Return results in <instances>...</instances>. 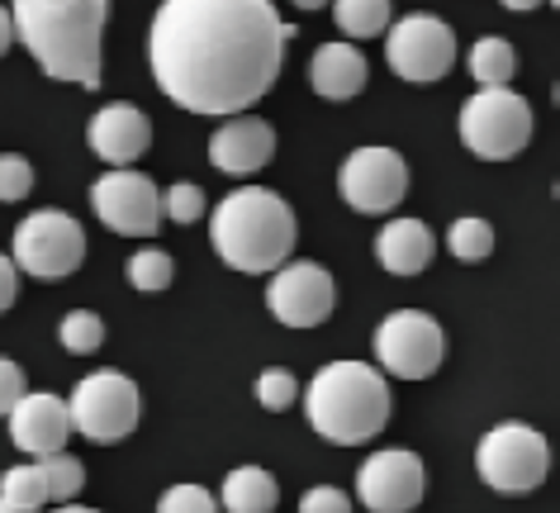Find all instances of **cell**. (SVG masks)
<instances>
[{
  "label": "cell",
  "mask_w": 560,
  "mask_h": 513,
  "mask_svg": "<svg viewBox=\"0 0 560 513\" xmlns=\"http://www.w3.org/2000/svg\"><path fill=\"white\" fill-rule=\"evenodd\" d=\"M295 24L271 0H162L148 58L166 101L190 115H243L276 86Z\"/></svg>",
  "instance_id": "cell-1"
},
{
  "label": "cell",
  "mask_w": 560,
  "mask_h": 513,
  "mask_svg": "<svg viewBox=\"0 0 560 513\" xmlns=\"http://www.w3.org/2000/svg\"><path fill=\"white\" fill-rule=\"evenodd\" d=\"M105 20L109 0H10L15 38H24L34 62L52 81H72L81 91L101 86Z\"/></svg>",
  "instance_id": "cell-2"
},
{
  "label": "cell",
  "mask_w": 560,
  "mask_h": 513,
  "mask_svg": "<svg viewBox=\"0 0 560 513\" xmlns=\"http://www.w3.org/2000/svg\"><path fill=\"white\" fill-rule=\"evenodd\" d=\"M295 238V210L266 186H237L214 205V219H209L214 253L247 276H271L276 267H285Z\"/></svg>",
  "instance_id": "cell-3"
},
{
  "label": "cell",
  "mask_w": 560,
  "mask_h": 513,
  "mask_svg": "<svg viewBox=\"0 0 560 513\" xmlns=\"http://www.w3.org/2000/svg\"><path fill=\"white\" fill-rule=\"evenodd\" d=\"M304 413L318 438L357 447L389 423V381L366 362H328L304 385Z\"/></svg>",
  "instance_id": "cell-4"
},
{
  "label": "cell",
  "mask_w": 560,
  "mask_h": 513,
  "mask_svg": "<svg viewBox=\"0 0 560 513\" xmlns=\"http://www.w3.org/2000/svg\"><path fill=\"white\" fill-rule=\"evenodd\" d=\"M460 143L485 162H509L532 143V105L509 86H480L460 105Z\"/></svg>",
  "instance_id": "cell-5"
},
{
  "label": "cell",
  "mask_w": 560,
  "mask_h": 513,
  "mask_svg": "<svg viewBox=\"0 0 560 513\" xmlns=\"http://www.w3.org/2000/svg\"><path fill=\"white\" fill-rule=\"evenodd\" d=\"M475 466H480V480L499 494H532L551 470V447L537 428L527 423H499L480 438V452H475Z\"/></svg>",
  "instance_id": "cell-6"
},
{
  "label": "cell",
  "mask_w": 560,
  "mask_h": 513,
  "mask_svg": "<svg viewBox=\"0 0 560 513\" xmlns=\"http://www.w3.org/2000/svg\"><path fill=\"white\" fill-rule=\"evenodd\" d=\"M15 271L34 276V281H62L86 261V229L67 210H34L15 229Z\"/></svg>",
  "instance_id": "cell-7"
},
{
  "label": "cell",
  "mask_w": 560,
  "mask_h": 513,
  "mask_svg": "<svg viewBox=\"0 0 560 513\" xmlns=\"http://www.w3.org/2000/svg\"><path fill=\"white\" fill-rule=\"evenodd\" d=\"M67 419L91 442H119L143 419V395L119 371H95V376L77 381L72 399H67Z\"/></svg>",
  "instance_id": "cell-8"
},
{
  "label": "cell",
  "mask_w": 560,
  "mask_h": 513,
  "mask_svg": "<svg viewBox=\"0 0 560 513\" xmlns=\"http://www.w3.org/2000/svg\"><path fill=\"white\" fill-rule=\"evenodd\" d=\"M385 62L404 81H442L456 67V30L438 15H404L385 30Z\"/></svg>",
  "instance_id": "cell-9"
},
{
  "label": "cell",
  "mask_w": 560,
  "mask_h": 513,
  "mask_svg": "<svg viewBox=\"0 0 560 513\" xmlns=\"http://www.w3.org/2000/svg\"><path fill=\"white\" fill-rule=\"evenodd\" d=\"M446 357V333L423 310H395L375 328V362L399 381H428Z\"/></svg>",
  "instance_id": "cell-10"
},
{
  "label": "cell",
  "mask_w": 560,
  "mask_h": 513,
  "mask_svg": "<svg viewBox=\"0 0 560 513\" xmlns=\"http://www.w3.org/2000/svg\"><path fill=\"white\" fill-rule=\"evenodd\" d=\"M91 210L119 238H152L162 229V190L133 166H115L91 186Z\"/></svg>",
  "instance_id": "cell-11"
},
{
  "label": "cell",
  "mask_w": 560,
  "mask_h": 513,
  "mask_svg": "<svg viewBox=\"0 0 560 513\" xmlns=\"http://www.w3.org/2000/svg\"><path fill=\"white\" fill-rule=\"evenodd\" d=\"M338 190L357 214H389L409 196V162L395 148H357L338 172Z\"/></svg>",
  "instance_id": "cell-12"
},
{
  "label": "cell",
  "mask_w": 560,
  "mask_h": 513,
  "mask_svg": "<svg viewBox=\"0 0 560 513\" xmlns=\"http://www.w3.org/2000/svg\"><path fill=\"white\" fill-rule=\"evenodd\" d=\"M423 490H428L423 456L404 447L371 452L357 470V499L366 504V513H413L423 504Z\"/></svg>",
  "instance_id": "cell-13"
},
{
  "label": "cell",
  "mask_w": 560,
  "mask_h": 513,
  "mask_svg": "<svg viewBox=\"0 0 560 513\" xmlns=\"http://www.w3.org/2000/svg\"><path fill=\"white\" fill-rule=\"evenodd\" d=\"M266 304H271V314L285 328H318L332 314V304H338V285L314 261H285V267L271 271Z\"/></svg>",
  "instance_id": "cell-14"
},
{
  "label": "cell",
  "mask_w": 560,
  "mask_h": 513,
  "mask_svg": "<svg viewBox=\"0 0 560 513\" xmlns=\"http://www.w3.org/2000/svg\"><path fill=\"white\" fill-rule=\"evenodd\" d=\"M10 419V442L24 452V456H52L67 447V438H72V419H67V405L58 395H30L24 390L15 399V409L5 413Z\"/></svg>",
  "instance_id": "cell-15"
},
{
  "label": "cell",
  "mask_w": 560,
  "mask_h": 513,
  "mask_svg": "<svg viewBox=\"0 0 560 513\" xmlns=\"http://www.w3.org/2000/svg\"><path fill=\"white\" fill-rule=\"evenodd\" d=\"M276 158V129L257 115H229L209 138V162L229 176H252Z\"/></svg>",
  "instance_id": "cell-16"
},
{
  "label": "cell",
  "mask_w": 560,
  "mask_h": 513,
  "mask_svg": "<svg viewBox=\"0 0 560 513\" xmlns=\"http://www.w3.org/2000/svg\"><path fill=\"white\" fill-rule=\"evenodd\" d=\"M86 143L101 162L129 166L152 148V119L138 105H124V101L105 105V109H95L91 124H86Z\"/></svg>",
  "instance_id": "cell-17"
},
{
  "label": "cell",
  "mask_w": 560,
  "mask_h": 513,
  "mask_svg": "<svg viewBox=\"0 0 560 513\" xmlns=\"http://www.w3.org/2000/svg\"><path fill=\"white\" fill-rule=\"evenodd\" d=\"M310 81L324 101H352V95H361L371 81L366 53L357 44H324L310 62Z\"/></svg>",
  "instance_id": "cell-18"
},
{
  "label": "cell",
  "mask_w": 560,
  "mask_h": 513,
  "mask_svg": "<svg viewBox=\"0 0 560 513\" xmlns=\"http://www.w3.org/2000/svg\"><path fill=\"white\" fill-rule=\"evenodd\" d=\"M432 253H438V238H432V229L423 219H389L381 229V238H375V257H381V267L389 276H418L428 271Z\"/></svg>",
  "instance_id": "cell-19"
},
{
  "label": "cell",
  "mask_w": 560,
  "mask_h": 513,
  "mask_svg": "<svg viewBox=\"0 0 560 513\" xmlns=\"http://www.w3.org/2000/svg\"><path fill=\"white\" fill-rule=\"evenodd\" d=\"M276 504H280V485H276L271 470H261V466L229 470L219 509H229V513H276Z\"/></svg>",
  "instance_id": "cell-20"
},
{
  "label": "cell",
  "mask_w": 560,
  "mask_h": 513,
  "mask_svg": "<svg viewBox=\"0 0 560 513\" xmlns=\"http://www.w3.org/2000/svg\"><path fill=\"white\" fill-rule=\"evenodd\" d=\"M389 0H332V20H338V30L352 38H381L389 30Z\"/></svg>",
  "instance_id": "cell-21"
},
{
  "label": "cell",
  "mask_w": 560,
  "mask_h": 513,
  "mask_svg": "<svg viewBox=\"0 0 560 513\" xmlns=\"http://www.w3.org/2000/svg\"><path fill=\"white\" fill-rule=\"evenodd\" d=\"M466 62H470L475 86H509L517 77V53H513L509 38H480Z\"/></svg>",
  "instance_id": "cell-22"
},
{
  "label": "cell",
  "mask_w": 560,
  "mask_h": 513,
  "mask_svg": "<svg viewBox=\"0 0 560 513\" xmlns=\"http://www.w3.org/2000/svg\"><path fill=\"white\" fill-rule=\"evenodd\" d=\"M38 476H44V485H48V504H72V499L86 490V466L67 452L38 456Z\"/></svg>",
  "instance_id": "cell-23"
},
{
  "label": "cell",
  "mask_w": 560,
  "mask_h": 513,
  "mask_svg": "<svg viewBox=\"0 0 560 513\" xmlns=\"http://www.w3.org/2000/svg\"><path fill=\"white\" fill-rule=\"evenodd\" d=\"M446 247H452L456 261L475 267V261H485L489 253H494V229H489L480 214H466V219L452 224V233H446Z\"/></svg>",
  "instance_id": "cell-24"
},
{
  "label": "cell",
  "mask_w": 560,
  "mask_h": 513,
  "mask_svg": "<svg viewBox=\"0 0 560 513\" xmlns=\"http://www.w3.org/2000/svg\"><path fill=\"white\" fill-rule=\"evenodd\" d=\"M0 499H10V504L20 509H44L48 504V485L38 476V462H24V466H10L5 476H0Z\"/></svg>",
  "instance_id": "cell-25"
},
{
  "label": "cell",
  "mask_w": 560,
  "mask_h": 513,
  "mask_svg": "<svg viewBox=\"0 0 560 513\" xmlns=\"http://www.w3.org/2000/svg\"><path fill=\"white\" fill-rule=\"evenodd\" d=\"M124 276H129L133 290H148V295H158V290L172 285V253H162V247H143V253L129 257V267H124Z\"/></svg>",
  "instance_id": "cell-26"
},
{
  "label": "cell",
  "mask_w": 560,
  "mask_h": 513,
  "mask_svg": "<svg viewBox=\"0 0 560 513\" xmlns=\"http://www.w3.org/2000/svg\"><path fill=\"white\" fill-rule=\"evenodd\" d=\"M58 342L72 357H91L95 348L105 342V324H101V314H91V310H72V314H62V324H58Z\"/></svg>",
  "instance_id": "cell-27"
},
{
  "label": "cell",
  "mask_w": 560,
  "mask_h": 513,
  "mask_svg": "<svg viewBox=\"0 0 560 513\" xmlns=\"http://www.w3.org/2000/svg\"><path fill=\"white\" fill-rule=\"evenodd\" d=\"M205 205L209 200L195 182H176L172 190H162V219H172V224H200Z\"/></svg>",
  "instance_id": "cell-28"
},
{
  "label": "cell",
  "mask_w": 560,
  "mask_h": 513,
  "mask_svg": "<svg viewBox=\"0 0 560 513\" xmlns=\"http://www.w3.org/2000/svg\"><path fill=\"white\" fill-rule=\"evenodd\" d=\"M257 399H261V409L280 413V409H290L300 399V381L290 376V371H280V366H266L257 376Z\"/></svg>",
  "instance_id": "cell-29"
},
{
  "label": "cell",
  "mask_w": 560,
  "mask_h": 513,
  "mask_svg": "<svg viewBox=\"0 0 560 513\" xmlns=\"http://www.w3.org/2000/svg\"><path fill=\"white\" fill-rule=\"evenodd\" d=\"M34 190V166L20 152H0V205H15Z\"/></svg>",
  "instance_id": "cell-30"
},
{
  "label": "cell",
  "mask_w": 560,
  "mask_h": 513,
  "mask_svg": "<svg viewBox=\"0 0 560 513\" xmlns=\"http://www.w3.org/2000/svg\"><path fill=\"white\" fill-rule=\"evenodd\" d=\"M158 513H219V499L205 485H172L158 499Z\"/></svg>",
  "instance_id": "cell-31"
},
{
  "label": "cell",
  "mask_w": 560,
  "mask_h": 513,
  "mask_svg": "<svg viewBox=\"0 0 560 513\" xmlns=\"http://www.w3.org/2000/svg\"><path fill=\"white\" fill-rule=\"evenodd\" d=\"M300 513H352V499L332 485H314L310 494L300 499Z\"/></svg>",
  "instance_id": "cell-32"
},
{
  "label": "cell",
  "mask_w": 560,
  "mask_h": 513,
  "mask_svg": "<svg viewBox=\"0 0 560 513\" xmlns=\"http://www.w3.org/2000/svg\"><path fill=\"white\" fill-rule=\"evenodd\" d=\"M24 395V371L10 362V357H0V419H5L10 409H15V399Z\"/></svg>",
  "instance_id": "cell-33"
},
{
  "label": "cell",
  "mask_w": 560,
  "mask_h": 513,
  "mask_svg": "<svg viewBox=\"0 0 560 513\" xmlns=\"http://www.w3.org/2000/svg\"><path fill=\"white\" fill-rule=\"evenodd\" d=\"M15 290H20V271H15V261L0 253V314L15 304Z\"/></svg>",
  "instance_id": "cell-34"
},
{
  "label": "cell",
  "mask_w": 560,
  "mask_h": 513,
  "mask_svg": "<svg viewBox=\"0 0 560 513\" xmlns=\"http://www.w3.org/2000/svg\"><path fill=\"white\" fill-rule=\"evenodd\" d=\"M10 44H15V24H10V10L0 5V58L10 53Z\"/></svg>",
  "instance_id": "cell-35"
},
{
  "label": "cell",
  "mask_w": 560,
  "mask_h": 513,
  "mask_svg": "<svg viewBox=\"0 0 560 513\" xmlns=\"http://www.w3.org/2000/svg\"><path fill=\"white\" fill-rule=\"evenodd\" d=\"M546 5V0H503V10H513V15H527V10Z\"/></svg>",
  "instance_id": "cell-36"
},
{
  "label": "cell",
  "mask_w": 560,
  "mask_h": 513,
  "mask_svg": "<svg viewBox=\"0 0 560 513\" xmlns=\"http://www.w3.org/2000/svg\"><path fill=\"white\" fill-rule=\"evenodd\" d=\"M300 10H328V0H295Z\"/></svg>",
  "instance_id": "cell-37"
},
{
  "label": "cell",
  "mask_w": 560,
  "mask_h": 513,
  "mask_svg": "<svg viewBox=\"0 0 560 513\" xmlns=\"http://www.w3.org/2000/svg\"><path fill=\"white\" fill-rule=\"evenodd\" d=\"M0 513H34V509H20V504H10V499H0Z\"/></svg>",
  "instance_id": "cell-38"
},
{
  "label": "cell",
  "mask_w": 560,
  "mask_h": 513,
  "mask_svg": "<svg viewBox=\"0 0 560 513\" xmlns=\"http://www.w3.org/2000/svg\"><path fill=\"white\" fill-rule=\"evenodd\" d=\"M52 513H95V509H81V504H58Z\"/></svg>",
  "instance_id": "cell-39"
},
{
  "label": "cell",
  "mask_w": 560,
  "mask_h": 513,
  "mask_svg": "<svg viewBox=\"0 0 560 513\" xmlns=\"http://www.w3.org/2000/svg\"><path fill=\"white\" fill-rule=\"evenodd\" d=\"M551 5H560V0H551Z\"/></svg>",
  "instance_id": "cell-40"
}]
</instances>
